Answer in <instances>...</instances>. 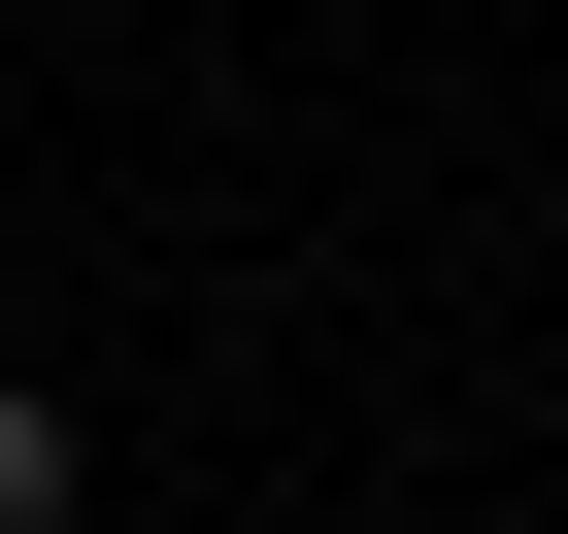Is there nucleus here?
I'll return each instance as SVG.
<instances>
[{
    "instance_id": "f257e3e1",
    "label": "nucleus",
    "mask_w": 568,
    "mask_h": 534,
    "mask_svg": "<svg viewBox=\"0 0 568 534\" xmlns=\"http://www.w3.org/2000/svg\"><path fill=\"white\" fill-rule=\"evenodd\" d=\"M0 534H68V401H34V368H0Z\"/></svg>"
}]
</instances>
